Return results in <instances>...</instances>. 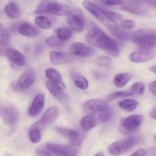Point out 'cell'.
Segmentation results:
<instances>
[{
    "instance_id": "1",
    "label": "cell",
    "mask_w": 156,
    "mask_h": 156,
    "mask_svg": "<svg viewBox=\"0 0 156 156\" xmlns=\"http://www.w3.org/2000/svg\"><path fill=\"white\" fill-rule=\"evenodd\" d=\"M86 41L91 46L103 49L111 56L116 57L119 54V49L116 42L100 28H93L86 35Z\"/></svg>"
},
{
    "instance_id": "2",
    "label": "cell",
    "mask_w": 156,
    "mask_h": 156,
    "mask_svg": "<svg viewBox=\"0 0 156 156\" xmlns=\"http://www.w3.org/2000/svg\"><path fill=\"white\" fill-rule=\"evenodd\" d=\"M83 6L86 10H87L90 14H92L100 23L103 24L109 29L115 28L119 27V23L122 21V16L118 13L112 12L103 9L90 1H84L83 2Z\"/></svg>"
},
{
    "instance_id": "3",
    "label": "cell",
    "mask_w": 156,
    "mask_h": 156,
    "mask_svg": "<svg viewBox=\"0 0 156 156\" xmlns=\"http://www.w3.org/2000/svg\"><path fill=\"white\" fill-rule=\"evenodd\" d=\"M132 41L140 48L152 49L156 47V31L152 29H139L131 36Z\"/></svg>"
},
{
    "instance_id": "4",
    "label": "cell",
    "mask_w": 156,
    "mask_h": 156,
    "mask_svg": "<svg viewBox=\"0 0 156 156\" xmlns=\"http://www.w3.org/2000/svg\"><path fill=\"white\" fill-rule=\"evenodd\" d=\"M139 141H140L139 138L136 136H130L126 139L115 141L109 145L108 151L111 155H122L126 151H129L136 144L139 143Z\"/></svg>"
},
{
    "instance_id": "5",
    "label": "cell",
    "mask_w": 156,
    "mask_h": 156,
    "mask_svg": "<svg viewBox=\"0 0 156 156\" xmlns=\"http://www.w3.org/2000/svg\"><path fill=\"white\" fill-rule=\"evenodd\" d=\"M141 115H132L123 118L119 122V131L125 135H130L137 131L143 122Z\"/></svg>"
},
{
    "instance_id": "6",
    "label": "cell",
    "mask_w": 156,
    "mask_h": 156,
    "mask_svg": "<svg viewBox=\"0 0 156 156\" xmlns=\"http://www.w3.org/2000/svg\"><path fill=\"white\" fill-rule=\"evenodd\" d=\"M19 111L12 104L0 101V118L5 124L12 126L19 119Z\"/></svg>"
},
{
    "instance_id": "7",
    "label": "cell",
    "mask_w": 156,
    "mask_h": 156,
    "mask_svg": "<svg viewBox=\"0 0 156 156\" xmlns=\"http://www.w3.org/2000/svg\"><path fill=\"white\" fill-rule=\"evenodd\" d=\"M60 115V109L58 106H54L48 109L45 111L42 116L37 120V122H34L32 126L38 128L39 129L43 130L44 129L50 126L52 123L55 122L57 119Z\"/></svg>"
},
{
    "instance_id": "8",
    "label": "cell",
    "mask_w": 156,
    "mask_h": 156,
    "mask_svg": "<svg viewBox=\"0 0 156 156\" xmlns=\"http://www.w3.org/2000/svg\"><path fill=\"white\" fill-rule=\"evenodd\" d=\"M36 75L32 68H28L19 76L16 83L12 84V87L15 90H22L29 88L35 81Z\"/></svg>"
},
{
    "instance_id": "9",
    "label": "cell",
    "mask_w": 156,
    "mask_h": 156,
    "mask_svg": "<svg viewBox=\"0 0 156 156\" xmlns=\"http://www.w3.org/2000/svg\"><path fill=\"white\" fill-rule=\"evenodd\" d=\"M67 24L70 26V29L76 32H82L85 28L84 16L81 10L74 9L67 16Z\"/></svg>"
},
{
    "instance_id": "10",
    "label": "cell",
    "mask_w": 156,
    "mask_h": 156,
    "mask_svg": "<svg viewBox=\"0 0 156 156\" xmlns=\"http://www.w3.org/2000/svg\"><path fill=\"white\" fill-rule=\"evenodd\" d=\"M46 149L55 156H76L78 149L72 145H59L48 143L46 145Z\"/></svg>"
},
{
    "instance_id": "11",
    "label": "cell",
    "mask_w": 156,
    "mask_h": 156,
    "mask_svg": "<svg viewBox=\"0 0 156 156\" xmlns=\"http://www.w3.org/2000/svg\"><path fill=\"white\" fill-rule=\"evenodd\" d=\"M57 132L60 135L63 136L64 137L67 138L70 142V145L72 146L77 147L82 144V142L84 140V135L83 133H80L75 130L67 128H61L58 127L55 129Z\"/></svg>"
},
{
    "instance_id": "12",
    "label": "cell",
    "mask_w": 156,
    "mask_h": 156,
    "mask_svg": "<svg viewBox=\"0 0 156 156\" xmlns=\"http://www.w3.org/2000/svg\"><path fill=\"white\" fill-rule=\"evenodd\" d=\"M108 106L107 103L101 99H91L83 103V111L88 115H95L100 113L104 108Z\"/></svg>"
},
{
    "instance_id": "13",
    "label": "cell",
    "mask_w": 156,
    "mask_h": 156,
    "mask_svg": "<svg viewBox=\"0 0 156 156\" xmlns=\"http://www.w3.org/2000/svg\"><path fill=\"white\" fill-rule=\"evenodd\" d=\"M155 56V52L152 49L141 48L135 51L129 56L130 61L133 63H145L151 61Z\"/></svg>"
},
{
    "instance_id": "14",
    "label": "cell",
    "mask_w": 156,
    "mask_h": 156,
    "mask_svg": "<svg viewBox=\"0 0 156 156\" xmlns=\"http://www.w3.org/2000/svg\"><path fill=\"white\" fill-rule=\"evenodd\" d=\"M70 53L74 57L87 58L92 56L95 53V49L84 43H73L70 47Z\"/></svg>"
},
{
    "instance_id": "15",
    "label": "cell",
    "mask_w": 156,
    "mask_h": 156,
    "mask_svg": "<svg viewBox=\"0 0 156 156\" xmlns=\"http://www.w3.org/2000/svg\"><path fill=\"white\" fill-rule=\"evenodd\" d=\"M73 10L70 6L63 3L52 1L48 5L46 13H50L54 16H68Z\"/></svg>"
},
{
    "instance_id": "16",
    "label": "cell",
    "mask_w": 156,
    "mask_h": 156,
    "mask_svg": "<svg viewBox=\"0 0 156 156\" xmlns=\"http://www.w3.org/2000/svg\"><path fill=\"white\" fill-rule=\"evenodd\" d=\"M50 61L55 65H61L73 62L75 58L71 54L63 51H51L50 54Z\"/></svg>"
},
{
    "instance_id": "17",
    "label": "cell",
    "mask_w": 156,
    "mask_h": 156,
    "mask_svg": "<svg viewBox=\"0 0 156 156\" xmlns=\"http://www.w3.org/2000/svg\"><path fill=\"white\" fill-rule=\"evenodd\" d=\"M5 56L13 66L17 67H24L26 64V59L25 56L19 51L14 48H8Z\"/></svg>"
},
{
    "instance_id": "18",
    "label": "cell",
    "mask_w": 156,
    "mask_h": 156,
    "mask_svg": "<svg viewBox=\"0 0 156 156\" xmlns=\"http://www.w3.org/2000/svg\"><path fill=\"white\" fill-rule=\"evenodd\" d=\"M45 97L44 94H39L34 98L28 109V114L30 116H36L41 112L44 108Z\"/></svg>"
},
{
    "instance_id": "19",
    "label": "cell",
    "mask_w": 156,
    "mask_h": 156,
    "mask_svg": "<svg viewBox=\"0 0 156 156\" xmlns=\"http://www.w3.org/2000/svg\"><path fill=\"white\" fill-rule=\"evenodd\" d=\"M45 85L48 90L49 91V93H50L55 99H57V100H59V101L61 102L67 101V94L64 93V87H62L60 86V85L57 84V83H52V82L49 81V80L46 81Z\"/></svg>"
},
{
    "instance_id": "20",
    "label": "cell",
    "mask_w": 156,
    "mask_h": 156,
    "mask_svg": "<svg viewBox=\"0 0 156 156\" xmlns=\"http://www.w3.org/2000/svg\"><path fill=\"white\" fill-rule=\"evenodd\" d=\"M17 31L22 35L25 37H35L39 35V30L34 25L28 22H22L17 27Z\"/></svg>"
},
{
    "instance_id": "21",
    "label": "cell",
    "mask_w": 156,
    "mask_h": 156,
    "mask_svg": "<svg viewBox=\"0 0 156 156\" xmlns=\"http://www.w3.org/2000/svg\"><path fill=\"white\" fill-rule=\"evenodd\" d=\"M122 10L138 16H143L146 13V9L140 2H133L130 4H124L121 6Z\"/></svg>"
},
{
    "instance_id": "22",
    "label": "cell",
    "mask_w": 156,
    "mask_h": 156,
    "mask_svg": "<svg viewBox=\"0 0 156 156\" xmlns=\"http://www.w3.org/2000/svg\"><path fill=\"white\" fill-rule=\"evenodd\" d=\"M4 11H5V15L12 19H19L22 16V11H21L20 7L15 2H9L5 6Z\"/></svg>"
},
{
    "instance_id": "23",
    "label": "cell",
    "mask_w": 156,
    "mask_h": 156,
    "mask_svg": "<svg viewBox=\"0 0 156 156\" xmlns=\"http://www.w3.org/2000/svg\"><path fill=\"white\" fill-rule=\"evenodd\" d=\"M45 76L48 78V80L49 81L52 82V83H57V84L60 85L64 89L66 88L65 84L63 82L62 76L61 73L58 71L57 70L54 68H48L45 70Z\"/></svg>"
},
{
    "instance_id": "24",
    "label": "cell",
    "mask_w": 156,
    "mask_h": 156,
    "mask_svg": "<svg viewBox=\"0 0 156 156\" xmlns=\"http://www.w3.org/2000/svg\"><path fill=\"white\" fill-rule=\"evenodd\" d=\"M131 78V73L128 72L118 73L113 77V83L117 88L121 89V88H123L129 82Z\"/></svg>"
},
{
    "instance_id": "25",
    "label": "cell",
    "mask_w": 156,
    "mask_h": 156,
    "mask_svg": "<svg viewBox=\"0 0 156 156\" xmlns=\"http://www.w3.org/2000/svg\"><path fill=\"white\" fill-rule=\"evenodd\" d=\"M80 125L83 131L88 132L95 128L96 126L97 125V121L94 115H87L82 117L80 119Z\"/></svg>"
},
{
    "instance_id": "26",
    "label": "cell",
    "mask_w": 156,
    "mask_h": 156,
    "mask_svg": "<svg viewBox=\"0 0 156 156\" xmlns=\"http://www.w3.org/2000/svg\"><path fill=\"white\" fill-rule=\"evenodd\" d=\"M139 105L138 101L132 99H127V100H122L119 103V106L126 112H133Z\"/></svg>"
},
{
    "instance_id": "27",
    "label": "cell",
    "mask_w": 156,
    "mask_h": 156,
    "mask_svg": "<svg viewBox=\"0 0 156 156\" xmlns=\"http://www.w3.org/2000/svg\"><path fill=\"white\" fill-rule=\"evenodd\" d=\"M34 23L41 29H49L52 26V22L44 16H38L34 19Z\"/></svg>"
},
{
    "instance_id": "28",
    "label": "cell",
    "mask_w": 156,
    "mask_h": 156,
    "mask_svg": "<svg viewBox=\"0 0 156 156\" xmlns=\"http://www.w3.org/2000/svg\"><path fill=\"white\" fill-rule=\"evenodd\" d=\"M109 31L112 33V35L116 37L117 38L121 39V40H129V38H131L132 34L129 31H127V30H124L119 27L109 29Z\"/></svg>"
},
{
    "instance_id": "29",
    "label": "cell",
    "mask_w": 156,
    "mask_h": 156,
    "mask_svg": "<svg viewBox=\"0 0 156 156\" xmlns=\"http://www.w3.org/2000/svg\"><path fill=\"white\" fill-rule=\"evenodd\" d=\"M57 37L59 39H61V41H68L69 39L72 37V31L71 29L66 27H61L57 29L56 31Z\"/></svg>"
},
{
    "instance_id": "30",
    "label": "cell",
    "mask_w": 156,
    "mask_h": 156,
    "mask_svg": "<svg viewBox=\"0 0 156 156\" xmlns=\"http://www.w3.org/2000/svg\"><path fill=\"white\" fill-rule=\"evenodd\" d=\"M29 139L32 143H38L41 139V130L31 126L28 132Z\"/></svg>"
},
{
    "instance_id": "31",
    "label": "cell",
    "mask_w": 156,
    "mask_h": 156,
    "mask_svg": "<svg viewBox=\"0 0 156 156\" xmlns=\"http://www.w3.org/2000/svg\"><path fill=\"white\" fill-rule=\"evenodd\" d=\"M46 44L51 48L60 49L64 48V41H61L57 36H51L46 40Z\"/></svg>"
},
{
    "instance_id": "32",
    "label": "cell",
    "mask_w": 156,
    "mask_h": 156,
    "mask_svg": "<svg viewBox=\"0 0 156 156\" xmlns=\"http://www.w3.org/2000/svg\"><path fill=\"white\" fill-rule=\"evenodd\" d=\"M11 37L8 30L0 23V44L2 45L8 46L9 44Z\"/></svg>"
},
{
    "instance_id": "33",
    "label": "cell",
    "mask_w": 156,
    "mask_h": 156,
    "mask_svg": "<svg viewBox=\"0 0 156 156\" xmlns=\"http://www.w3.org/2000/svg\"><path fill=\"white\" fill-rule=\"evenodd\" d=\"M73 83L74 85L77 88L80 90H87L89 86V82H88L87 79L85 76H81V75H76L74 78H73Z\"/></svg>"
},
{
    "instance_id": "34",
    "label": "cell",
    "mask_w": 156,
    "mask_h": 156,
    "mask_svg": "<svg viewBox=\"0 0 156 156\" xmlns=\"http://www.w3.org/2000/svg\"><path fill=\"white\" fill-rule=\"evenodd\" d=\"M112 115V109L109 107V106H107L100 112V114H99V120L101 122H103V123H105V122H107L108 121L110 120Z\"/></svg>"
},
{
    "instance_id": "35",
    "label": "cell",
    "mask_w": 156,
    "mask_h": 156,
    "mask_svg": "<svg viewBox=\"0 0 156 156\" xmlns=\"http://www.w3.org/2000/svg\"><path fill=\"white\" fill-rule=\"evenodd\" d=\"M133 96V94H132L130 90H119V91H115V92H112L108 96V100L110 101V100H115L116 98H119V97H131Z\"/></svg>"
},
{
    "instance_id": "36",
    "label": "cell",
    "mask_w": 156,
    "mask_h": 156,
    "mask_svg": "<svg viewBox=\"0 0 156 156\" xmlns=\"http://www.w3.org/2000/svg\"><path fill=\"white\" fill-rule=\"evenodd\" d=\"M145 84L142 82H136L132 85L129 90L133 95H142L145 91Z\"/></svg>"
},
{
    "instance_id": "37",
    "label": "cell",
    "mask_w": 156,
    "mask_h": 156,
    "mask_svg": "<svg viewBox=\"0 0 156 156\" xmlns=\"http://www.w3.org/2000/svg\"><path fill=\"white\" fill-rule=\"evenodd\" d=\"M96 63L98 66L103 67H109L112 64V60L109 56H99L96 58Z\"/></svg>"
},
{
    "instance_id": "38",
    "label": "cell",
    "mask_w": 156,
    "mask_h": 156,
    "mask_svg": "<svg viewBox=\"0 0 156 156\" xmlns=\"http://www.w3.org/2000/svg\"><path fill=\"white\" fill-rule=\"evenodd\" d=\"M52 1H54V0H42L38 5V6L37 7L35 11H34V13L37 15H41L44 14V13H46V9H47L48 5L50 2H51Z\"/></svg>"
},
{
    "instance_id": "39",
    "label": "cell",
    "mask_w": 156,
    "mask_h": 156,
    "mask_svg": "<svg viewBox=\"0 0 156 156\" xmlns=\"http://www.w3.org/2000/svg\"><path fill=\"white\" fill-rule=\"evenodd\" d=\"M136 26L135 22L130 19H122L119 23V28L124 30H131Z\"/></svg>"
},
{
    "instance_id": "40",
    "label": "cell",
    "mask_w": 156,
    "mask_h": 156,
    "mask_svg": "<svg viewBox=\"0 0 156 156\" xmlns=\"http://www.w3.org/2000/svg\"><path fill=\"white\" fill-rule=\"evenodd\" d=\"M102 4L109 6H116V5H122L125 4L123 0H99Z\"/></svg>"
},
{
    "instance_id": "41",
    "label": "cell",
    "mask_w": 156,
    "mask_h": 156,
    "mask_svg": "<svg viewBox=\"0 0 156 156\" xmlns=\"http://www.w3.org/2000/svg\"><path fill=\"white\" fill-rule=\"evenodd\" d=\"M148 90L153 95L156 96V80L150 83L149 86H148Z\"/></svg>"
},
{
    "instance_id": "42",
    "label": "cell",
    "mask_w": 156,
    "mask_h": 156,
    "mask_svg": "<svg viewBox=\"0 0 156 156\" xmlns=\"http://www.w3.org/2000/svg\"><path fill=\"white\" fill-rule=\"evenodd\" d=\"M145 154H146L145 150H144L143 148H139V149L136 150V151L130 156H145Z\"/></svg>"
},
{
    "instance_id": "43",
    "label": "cell",
    "mask_w": 156,
    "mask_h": 156,
    "mask_svg": "<svg viewBox=\"0 0 156 156\" xmlns=\"http://www.w3.org/2000/svg\"><path fill=\"white\" fill-rule=\"evenodd\" d=\"M145 156H156V148L155 147H152V148H149L148 151H147Z\"/></svg>"
},
{
    "instance_id": "44",
    "label": "cell",
    "mask_w": 156,
    "mask_h": 156,
    "mask_svg": "<svg viewBox=\"0 0 156 156\" xmlns=\"http://www.w3.org/2000/svg\"><path fill=\"white\" fill-rule=\"evenodd\" d=\"M7 49H8L7 46L2 45V44H0V57H1V56H5V54H6Z\"/></svg>"
},
{
    "instance_id": "45",
    "label": "cell",
    "mask_w": 156,
    "mask_h": 156,
    "mask_svg": "<svg viewBox=\"0 0 156 156\" xmlns=\"http://www.w3.org/2000/svg\"><path fill=\"white\" fill-rule=\"evenodd\" d=\"M35 156H51L48 152L45 151H43V150H37L36 151Z\"/></svg>"
},
{
    "instance_id": "46",
    "label": "cell",
    "mask_w": 156,
    "mask_h": 156,
    "mask_svg": "<svg viewBox=\"0 0 156 156\" xmlns=\"http://www.w3.org/2000/svg\"><path fill=\"white\" fill-rule=\"evenodd\" d=\"M142 2H145L151 6L156 8V0H142Z\"/></svg>"
},
{
    "instance_id": "47",
    "label": "cell",
    "mask_w": 156,
    "mask_h": 156,
    "mask_svg": "<svg viewBox=\"0 0 156 156\" xmlns=\"http://www.w3.org/2000/svg\"><path fill=\"white\" fill-rule=\"evenodd\" d=\"M150 117L153 119H156V106L150 112Z\"/></svg>"
},
{
    "instance_id": "48",
    "label": "cell",
    "mask_w": 156,
    "mask_h": 156,
    "mask_svg": "<svg viewBox=\"0 0 156 156\" xmlns=\"http://www.w3.org/2000/svg\"><path fill=\"white\" fill-rule=\"evenodd\" d=\"M150 70H151L152 73H154V74H156V66H153V67H151V68H150Z\"/></svg>"
},
{
    "instance_id": "49",
    "label": "cell",
    "mask_w": 156,
    "mask_h": 156,
    "mask_svg": "<svg viewBox=\"0 0 156 156\" xmlns=\"http://www.w3.org/2000/svg\"><path fill=\"white\" fill-rule=\"evenodd\" d=\"M94 156H104V153L103 151H99Z\"/></svg>"
},
{
    "instance_id": "50",
    "label": "cell",
    "mask_w": 156,
    "mask_h": 156,
    "mask_svg": "<svg viewBox=\"0 0 156 156\" xmlns=\"http://www.w3.org/2000/svg\"><path fill=\"white\" fill-rule=\"evenodd\" d=\"M153 139H154V142L156 143V135H155V136H154V138H153Z\"/></svg>"
},
{
    "instance_id": "51",
    "label": "cell",
    "mask_w": 156,
    "mask_h": 156,
    "mask_svg": "<svg viewBox=\"0 0 156 156\" xmlns=\"http://www.w3.org/2000/svg\"><path fill=\"white\" fill-rule=\"evenodd\" d=\"M5 156H11V155H10V154H6V155H5Z\"/></svg>"
},
{
    "instance_id": "52",
    "label": "cell",
    "mask_w": 156,
    "mask_h": 156,
    "mask_svg": "<svg viewBox=\"0 0 156 156\" xmlns=\"http://www.w3.org/2000/svg\"><path fill=\"white\" fill-rule=\"evenodd\" d=\"M0 15H1V13H0Z\"/></svg>"
}]
</instances>
